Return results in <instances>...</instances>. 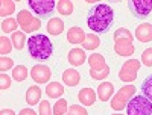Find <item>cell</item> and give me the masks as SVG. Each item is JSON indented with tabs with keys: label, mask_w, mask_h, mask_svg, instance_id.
Segmentation results:
<instances>
[{
	"label": "cell",
	"mask_w": 152,
	"mask_h": 115,
	"mask_svg": "<svg viewBox=\"0 0 152 115\" xmlns=\"http://www.w3.org/2000/svg\"><path fill=\"white\" fill-rule=\"evenodd\" d=\"M113 93H114V86L110 82H102L97 86V97L102 101H108L113 97Z\"/></svg>",
	"instance_id": "cell-17"
},
{
	"label": "cell",
	"mask_w": 152,
	"mask_h": 115,
	"mask_svg": "<svg viewBox=\"0 0 152 115\" xmlns=\"http://www.w3.org/2000/svg\"><path fill=\"white\" fill-rule=\"evenodd\" d=\"M134 44L128 40H114V52L119 56H131L134 53Z\"/></svg>",
	"instance_id": "cell-10"
},
{
	"label": "cell",
	"mask_w": 152,
	"mask_h": 115,
	"mask_svg": "<svg viewBox=\"0 0 152 115\" xmlns=\"http://www.w3.org/2000/svg\"><path fill=\"white\" fill-rule=\"evenodd\" d=\"M88 64H90V70H93V71H100V70H104L107 67L105 59H104V56L100 53L90 55V58H88Z\"/></svg>",
	"instance_id": "cell-19"
},
{
	"label": "cell",
	"mask_w": 152,
	"mask_h": 115,
	"mask_svg": "<svg viewBox=\"0 0 152 115\" xmlns=\"http://www.w3.org/2000/svg\"><path fill=\"white\" fill-rule=\"evenodd\" d=\"M114 40H128V41H131V43H132L134 36H132V33H131L128 29L120 27V29H117V30H116V33H114Z\"/></svg>",
	"instance_id": "cell-29"
},
{
	"label": "cell",
	"mask_w": 152,
	"mask_h": 115,
	"mask_svg": "<svg viewBox=\"0 0 152 115\" xmlns=\"http://www.w3.org/2000/svg\"><path fill=\"white\" fill-rule=\"evenodd\" d=\"M0 115H15V112L12 111V109H2Z\"/></svg>",
	"instance_id": "cell-38"
},
{
	"label": "cell",
	"mask_w": 152,
	"mask_h": 115,
	"mask_svg": "<svg viewBox=\"0 0 152 115\" xmlns=\"http://www.w3.org/2000/svg\"><path fill=\"white\" fill-rule=\"evenodd\" d=\"M12 67H14V61H12L11 58H6V56L0 58V70H2V73H6Z\"/></svg>",
	"instance_id": "cell-32"
},
{
	"label": "cell",
	"mask_w": 152,
	"mask_h": 115,
	"mask_svg": "<svg viewBox=\"0 0 152 115\" xmlns=\"http://www.w3.org/2000/svg\"><path fill=\"white\" fill-rule=\"evenodd\" d=\"M135 38L140 43H151L152 41V24L151 23H142L135 29Z\"/></svg>",
	"instance_id": "cell-11"
},
{
	"label": "cell",
	"mask_w": 152,
	"mask_h": 115,
	"mask_svg": "<svg viewBox=\"0 0 152 115\" xmlns=\"http://www.w3.org/2000/svg\"><path fill=\"white\" fill-rule=\"evenodd\" d=\"M56 11L61 15H70L73 12V3L69 0H59L56 3Z\"/></svg>",
	"instance_id": "cell-24"
},
{
	"label": "cell",
	"mask_w": 152,
	"mask_h": 115,
	"mask_svg": "<svg viewBox=\"0 0 152 115\" xmlns=\"http://www.w3.org/2000/svg\"><path fill=\"white\" fill-rule=\"evenodd\" d=\"M114 115H122V114H114Z\"/></svg>",
	"instance_id": "cell-39"
},
{
	"label": "cell",
	"mask_w": 152,
	"mask_h": 115,
	"mask_svg": "<svg viewBox=\"0 0 152 115\" xmlns=\"http://www.w3.org/2000/svg\"><path fill=\"white\" fill-rule=\"evenodd\" d=\"M29 6L38 17H50L56 5L53 0H29Z\"/></svg>",
	"instance_id": "cell-7"
},
{
	"label": "cell",
	"mask_w": 152,
	"mask_h": 115,
	"mask_svg": "<svg viewBox=\"0 0 152 115\" xmlns=\"http://www.w3.org/2000/svg\"><path fill=\"white\" fill-rule=\"evenodd\" d=\"M142 62H143V65H146V67H152V47L151 48H146L145 52H143Z\"/></svg>",
	"instance_id": "cell-33"
},
{
	"label": "cell",
	"mask_w": 152,
	"mask_h": 115,
	"mask_svg": "<svg viewBox=\"0 0 152 115\" xmlns=\"http://www.w3.org/2000/svg\"><path fill=\"white\" fill-rule=\"evenodd\" d=\"M126 109H128V115H152V101L140 94L131 98Z\"/></svg>",
	"instance_id": "cell-3"
},
{
	"label": "cell",
	"mask_w": 152,
	"mask_h": 115,
	"mask_svg": "<svg viewBox=\"0 0 152 115\" xmlns=\"http://www.w3.org/2000/svg\"><path fill=\"white\" fill-rule=\"evenodd\" d=\"M140 91H142V94H143L148 100L152 101V74H149L148 77L143 80V83H142V86H140Z\"/></svg>",
	"instance_id": "cell-23"
},
{
	"label": "cell",
	"mask_w": 152,
	"mask_h": 115,
	"mask_svg": "<svg viewBox=\"0 0 152 115\" xmlns=\"http://www.w3.org/2000/svg\"><path fill=\"white\" fill-rule=\"evenodd\" d=\"M18 115H37V112L35 111H32L31 108H24V109H21L20 111V114Z\"/></svg>",
	"instance_id": "cell-37"
},
{
	"label": "cell",
	"mask_w": 152,
	"mask_h": 115,
	"mask_svg": "<svg viewBox=\"0 0 152 115\" xmlns=\"http://www.w3.org/2000/svg\"><path fill=\"white\" fill-rule=\"evenodd\" d=\"M17 26H18V23H17V18H5L2 21V32L5 33H14L17 32Z\"/></svg>",
	"instance_id": "cell-26"
},
{
	"label": "cell",
	"mask_w": 152,
	"mask_h": 115,
	"mask_svg": "<svg viewBox=\"0 0 152 115\" xmlns=\"http://www.w3.org/2000/svg\"><path fill=\"white\" fill-rule=\"evenodd\" d=\"M46 29H47V32H49L50 35L58 36V35L62 33V30H64V21H62L61 18H56V17H55V18H50V20L47 21Z\"/></svg>",
	"instance_id": "cell-16"
},
{
	"label": "cell",
	"mask_w": 152,
	"mask_h": 115,
	"mask_svg": "<svg viewBox=\"0 0 152 115\" xmlns=\"http://www.w3.org/2000/svg\"><path fill=\"white\" fill-rule=\"evenodd\" d=\"M11 50H12V41L6 36H2L0 38V55L6 56Z\"/></svg>",
	"instance_id": "cell-28"
},
{
	"label": "cell",
	"mask_w": 152,
	"mask_h": 115,
	"mask_svg": "<svg viewBox=\"0 0 152 115\" xmlns=\"http://www.w3.org/2000/svg\"><path fill=\"white\" fill-rule=\"evenodd\" d=\"M17 23H18V26L21 27V32H35L41 27V20L40 18H37L31 14V11L28 9H21L18 12V15H17Z\"/></svg>",
	"instance_id": "cell-5"
},
{
	"label": "cell",
	"mask_w": 152,
	"mask_h": 115,
	"mask_svg": "<svg viewBox=\"0 0 152 115\" xmlns=\"http://www.w3.org/2000/svg\"><path fill=\"white\" fill-rule=\"evenodd\" d=\"M113 21H114V11L111 6H108L105 3H99V5L93 6L90 9V12H88L87 24L91 30H94L97 33L108 32Z\"/></svg>",
	"instance_id": "cell-1"
},
{
	"label": "cell",
	"mask_w": 152,
	"mask_h": 115,
	"mask_svg": "<svg viewBox=\"0 0 152 115\" xmlns=\"http://www.w3.org/2000/svg\"><path fill=\"white\" fill-rule=\"evenodd\" d=\"M14 11H15V3L14 2H11V0H2V3H0V15L9 17Z\"/></svg>",
	"instance_id": "cell-25"
},
{
	"label": "cell",
	"mask_w": 152,
	"mask_h": 115,
	"mask_svg": "<svg viewBox=\"0 0 152 115\" xmlns=\"http://www.w3.org/2000/svg\"><path fill=\"white\" fill-rule=\"evenodd\" d=\"M53 114L55 115H66L67 114V100L59 98L53 106Z\"/></svg>",
	"instance_id": "cell-30"
},
{
	"label": "cell",
	"mask_w": 152,
	"mask_h": 115,
	"mask_svg": "<svg viewBox=\"0 0 152 115\" xmlns=\"http://www.w3.org/2000/svg\"><path fill=\"white\" fill-rule=\"evenodd\" d=\"M128 5L137 18H146L152 12V0H131Z\"/></svg>",
	"instance_id": "cell-8"
},
{
	"label": "cell",
	"mask_w": 152,
	"mask_h": 115,
	"mask_svg": "<svg viewBox=\"0 0 152 115\" xmlns=\"http://www.w3.org/2000/svg\"><path fill=\"white\" fill-rule=\"evenodd\" d=\"M9 86H11V77L6 73H2V76H0V89L5 91V89H8Z\"/></svg>",
	"instance_id": "cell-36"
},
{
	"label": "cell",
	"mask_w": 152,
	"mask_h": 115,
	"mask_svg": "<svg viewBox=\"0 0 152 115\" xmlns=\"http://www.w3.org/2000/svg\"><path fill=\"white\" fill-rule=\"evenodd\" d=\"M99 46H100V40H99V36L94 35V33H88L85 36L84 43H82V47L85 50H96Z\"/></svg>",
	"instance_id": "cell-21"
},
{
	"label": "cell",
	"mask_w": 152,
	"mask_h": 115,
	"mask_svg": "<svg viewBox=\"0 0 152 115\" xmlns=\"http://www.w3.org/2000/svg\"><path fill=\"white\" fill-rule=\"evenodd\" d=\"M62 80H64V83L67 86H76L81 80V74L75 68H67L64 73H62Z\"/></svg>",
	"instance_id": "cell-15"
},
{
	"label": "cell",
	"mask_w": 152,
	"mask_h": 115,
	"mask_svg": "<svg viewBox=\"0 0 152 115\" xmlns=\"http://www.w3.org/2000/svg\"><path fill=\"white\" fill-rule=\"evenodd\" d=\"M40 98H41V89L38 88L37 85L35 86H29L28 91H26V103L29 106L38 105L40 103Z\"/></svg>",
	"instance_id": "cell-18"
},
{
	"label": "cell",
	"mask_w": 152,
	"mask_h": 115,
	"mask_svg": "<svg viewBox=\"0 0 152 115\" xmlns=\"http://www.w3.org/2000/svg\"><path fill=\"white\" fill-rule=\"evenodd\" d=\"M138 70H140V61L138 59H129V61H126L120 71H119V79L122 82H134L137 79V73Z\"/></svg>",
	"instance_id": "cell-6"
},
{
	"label": "cell",
	"mask_w": 152,
	"mask_h": 115,
	"mask_svg": "<svg viewBox=\"0 0 152 115\" xmlns=\"http://www.w3.org/2000/svg\"><path fill=\"white\" fill-rule=\"evenodd\" d=\"M134 94H135V86L134 85H126V86L120 88L116 93V95L111 98V108L114 111H123L128 106L131 98L134 97Z\"/></svg>",
	"instance_id": "cell-4"
},
{
	"label": "cell",
	"mask_w": 152,
	"mask_h": 115,
	"mask_svg": "<svg viewBox=\"0 0 152 115\" xmlns=\"http://www.w3.org/2000/svg\"><path fill=\"white\" fill-rule=\"evenodd\" d=\"M40 115H52V108H50V103L47 100L40 101Z\"/></svg>",
	"instance_id": "cell-35"
},
{
	"label": "cell",
	"mask_w": 152,
	"mask_h": 115,
	"mask_svg": "<svg viewBox=\"0 0 152 115\" xmlns=\"http://www.w3.org/2000/svg\"><path fill=\"white\" fill-rule=\"evenodd\" d=\"M46 94L50 98H58L64 94V86H62L59 82H50L46 86Z\"/></svg>",
	"instance_id": "cell-20"
},
{
	"label": "cell",
	"mask_w": 152,
	"mask_h": 115,
	"mask_svg": "<svg viewBox=\"0 0 152 115\" xmlns=\"http://www.w3.org/2000/svg\"><path fill=\"white\" fill-rule=\"evenodd\" d=\"M87 61V55L82 48H72L69 52V62L73 67H81Z\"/></svg>",
	"instance_id": "cell-12"
},
{
	"label": "cell",
	"mask_w": 152,
	"mask_h": 115,
	"mask_svg": "<svg viewBox=\"0 0 152 115\" xmlns=\"http://www.w3.org/2000/svg\"><path fill=\"white\" fill-rule=\"evenodd\" d=\"M50 76H52L50 68L46 67V65H41V64H37V65H34L32 70H31V77L37 83H47Z\"/></svg>",
	"instance_id": "cell-9"
},
{
	"label": "cell",
	"mask_w": 152,
	"mask_h": 115,
	"mask_svg": "<svg viewBox=\"0 0 152 115\" xmlns=\"http://www.w3.org/2000/svg\"><path fill=\"white\" fill-rule=\"evenodd\" d=\"M28 77V68L24 65H17L12 70V79H15L17 82H23Z\"/></svg>",
	"instance_id": "cell-27"
},
{
	"label": "cell",
	"mask_w": 152,
	"mask_h": 115,
	"mask_svg": "<svg viewBox=\"0 0 152 115\" xmlns=\"http://www.w3.org/2000/svg\"><path fill=\"white\" fill-rule=\"evenodd\" d=\"M108 74H110V67H108V65H107L104 70H100V71H93V70H90V76H91V79H96V80L107 79V77H108Z\"/></svg>",
	"instance_id": "cell-31"
},
{
	"label": "cell",
	"mask_w": 152,
	"mask_h": 115,
	"mask_svg": "<svg viewBox=\"0 0 152 115\" xmlns=\"http://www.w3.org/2000/svg\"><path fill=\"white\" fill-rule=\"evenodd\" d=\"M67 115H88V114H87L85 108H82V106H79V105H73V106L69 108Z\"/></svg>",
	"instance_id": "cell-34"
},
{
	"label": "cell",
	"mask_w": 152,
	"mask_h": 115,
	"mask_svg": "<svg viewBox=\"0 0 152 115\" xmlns=\"http://www.w3.org/2000/svg\"><path fill=\"white\" fill-rule=\"evenodd\" d=\"M85 32L81 29V27H78V26H73V27H70L69 29V32H67V41L70 43V44H82L84 43V40H85Z\"/></svg>",
	"instance_id": "cell-14"
},
{
	"label": "cell",
	"mask_w": 152,
	"mask_h": 115,
	"mask_svg": "<svg viewBox=\"0 0 152 115\" xmlns=\"http://www.w3.org/2000/svg\"><path fill=\"white\" fill-rule=\"evenodd\" d=\"M11 41H12V46H14L17 50H23L24 43H28L26 38H24V32H21V30H17V32L12 33Z\"/></svg>",
	"instance_id": "cell-22"
},
{
	"label": "cell",
	"mask_w": 152,
	"mask_h": 115,
	"mask_svg": "<svg viewBox=\"0 0 152 115\" xmlns=\"http://www.w3.org/2000/svg\"><path fill=\"white\" fill-rule=\"evenodd\" d=\"M79 101L84 106H93L94 101H96V91L93 88H82L79 91Z\"/></svg>",
	"instance_id": "cell-13"
},
{
	"label": "cell",
	"mask_w": 152,
	"mask_h": 115,
	"mask_svg": "<svg viewBox=\"0 0 152 115\" xmlns=\"http://www.w3.org/2000/svg\"><path fill=\"white\" fill-rule=\"evenodd\" d=\"M28 48H29V55L34 59H38V61H44V59L50 58V55L53 53L52 41H50L46 35H41V33L32 35L29 38Z\"/></svg>",
	"instance_id": "cell-2"
}]
</instances>
